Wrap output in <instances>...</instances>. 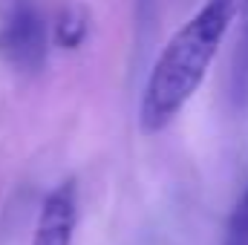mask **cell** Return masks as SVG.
Returning a JSON list of instances; mask_svg holds the SVG:
<instances>
[{"mask_svg": "<svg viewBox=\"0 0 248 245\" xmlns=\"http://www.w3.org/2000/svg\"><path fill=\"white\" fill-rule=\"evenodd\" d=\"M237 9L240 0H205L199 12L165 44L147 75L139 107V124L144 133H162L196 95Z\"/></svg>", "mask_w": 248, "mask_h": 245, "instance_id": "1", "label": "cell"}, {"mask_svg": "<svg viewBox=\"0 0 248 245\" xmlns=\"http://www.w3.org/2000/svg\"><path fill=\"white\" fill-rule=\"evenodd\" d=\"M49 35L35 0H0V61L20 75L44 69Z\"/></svg>", "mask_w": 248, "mask_h": 245, "instance_id": "2", "label": "cell"}, {"mask_svg": "<svg viewBox=\"0 0 248 245\" xmlns=\"http://www.w3.org/2000/svg\"><path fill=\"white\" fill-rule=\"evenodd\" d=\"M75 222H78V190L72 179H66L46 193L35 222L32 245H72Z\"/></svg>", "mask_w": 248, "mask_h": 245, "instance_id": "3", "label": "cell"}, {"mask_svg": "<svg viewBox=\"0 0 248 245\" xmlns=\"http://www.w3.org/2000/svg\"><path fill=\"white\" fill-rule=\"evenodd\" d=\"M237 15H240V35H237L231 75H228V90H231V101L243 107L248 101V0H240Z\"/></svg>", "mask_w": 248, "mask_h": 245, "instance_id": "4", "label": "cell"}, {"mask_svg": "<svg viewBox=\"0 0 248 245\" xmlns=\"http://www.w3.org/2000/svg\"><path fill=\"white\" fill-rule=\"evenodd\" d=\"M87 32H90V17H87V12L81 6H66V9H61L58 23H55V41H58V46H63V49H78L84 44Z\"/></svg>", "mask_w": 248, "mask_h": 245, "instance_id": "5", "label": "cell"}, {"mask_svg": "<svg viewBox=\"0 0 248 245\" xmlns=\"http://www.w3.org/2000/svg\"><path fill=\"white\" fill-rule=\"evenodd\" d=\"M222 245H248V214L240 211L237 205H234V211H231V216H228Z\"/></svg>", "mask_w": 248, "mask_h": 245, "instance_id": "6", "label": "cell"}, {"mask_svg": "<svg viewBox=\"0 0 248 245\" xmlns=\"http://www.w3.org/2000/svg\"><path fill=\"white\" fill-rule=\"evenodd\" d=\"M237 208H243L248 214V182H246V190H243V196H240V202H237Z\"/></svg>", "mask_w": 248, "mask_h": 245, "instance_id": "7", "label": "cell"}]
</instances>
